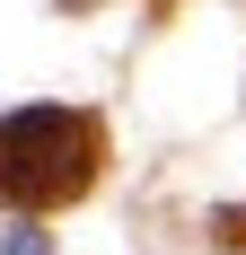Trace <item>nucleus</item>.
Returning <instances> with one entry per match:
<instances>
[{
    "instance_id": "1",
    "label": "nucleus",
    "mask_w": 246,
    "mask_h": 255,
    "mask_svg": "<svg viewBox=\"0 0 246 255\" xmlns=\"http://www.w3.org/2000/svg\"><path fill=\"white\" fill-rule=\"evenodd\" d=\"M97 115H71V106H26L0 124V203L9 211H62L97 185Z\"/></svg>"
},
{
    "instance_id": "2",
    "label": "nucleus",
    "mask_w": 246,
    "mask_h": 255,
    "mask_svg": "<svg viewBox=\"0 0 246 255\" xmlns=\"http://www.w3.org/2000/svg\"><path fill=\"white\" fill-rule=\"evenodd\" d=\"M211 229H220L229 247H246V211H220V220H211Z\"/></svg>"
}]
</instances>
